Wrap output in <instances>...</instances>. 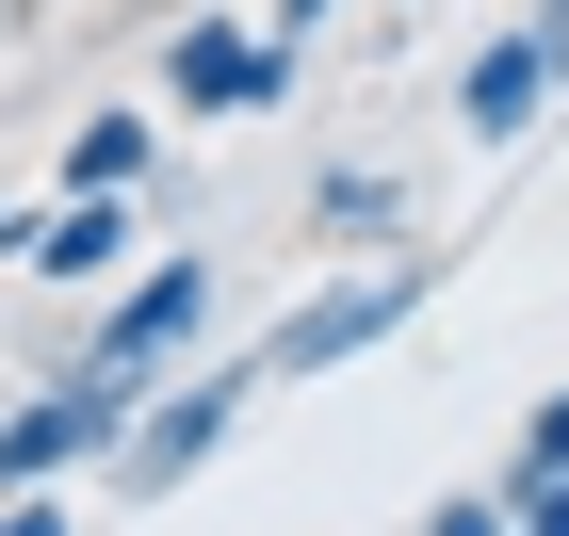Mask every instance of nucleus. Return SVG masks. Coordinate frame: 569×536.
Returning <instances> with one entry per match:
<instances>
[{
  "mask_svg": "<svg viewBox=\"0 0 569 536\" xmlns=\"http://www.w3.org/2000/svg\"><path fill=\"white\" fill-rule=\"evenodd\" d=\"M423 293H439V261H423V244H391V261L326 276V293H293V310L261 325V374H293V391H309V374H342V357H375V342H391L407 310H423Z\"/></svg>",
  "mask_w": 569,
  "mask_h": 536,
  "instance_id": "obj_1",
  "label": "nucleus"
},
{
  "mask_svg": "<svg viewBox=\"0 0 569 536\" xmlns=\"http://www.w3.org/2000/svg\"><path fill=\"white\" fill-rule=\"evenodd\" d=\"M147 146H163L147 114H82V131H66V195H131V179H147Z\"/></svg>",
  "mask_w": 569,
  "mask_h": 536,
  "instance_id": "obj_9",
  "label": "nucleus"
},
{
  "mask_svg": "<svg viewBox=\"0 0 569 536\" xmlns=\"http://www.w3.org/2000/svg\"><path fill=\"white\" fill-rule=\"evenodd\" d=\"M244 391H261V357H212V374H179V391H147L131 423H114V455H98V472H114L131 504H179V472H212V455H228Z\"/></svg>",
  "mask_w": 569,
  "mask_h": 536,
  "instance_id": "obj_2",
  "label": "nucleus"
},
{
  "mask_svg": "<svg viewBox=\"0 0 569 536\" xmlns=\"http://www.w3.org/2000/svg\"><path fill=\"white\" fill-rule=\"evenodd\" d=\"M163 98L179 114H277L293 98V33H244V17H179V49H163Z\"/></svg>",
  "mask_w": 569,
  "mask_h": 536,
  "instance_id": "obj_5",
  "label": "nucleus"
},
{
  "mask_svg": "<svg viewBox=\"0 0 569 536\" xmlns=\"http://www.w3.org/2000/svg\"><path fill=\"white\" fill-rule=\"evenodd\" d=\"M537 33H553V49H569V0H537Z\"/></svg>",
  "mask_w": 569,
  "mask_h": 536,
  "instance_id": "obj_14",
  "label": "nucleus"
},
{
  "mask_svg": "<svg viewBox=\"0 0 569 536\" xmlns=\"http://www.w3.org/2000/svg\"><path fill=\"white\" fill-rule=\"evenodd\" d=\"M326 17H342V0H277V33H293V49H309V33H326Z\"/></svg>",
  "mask_w": 569,
  "mask_h": 536,
  "instance_id": "obj_13",
  "label": "nucleus"
},
{
  "mask_svg": "<svg viewBox=\"0 0 569 536\" xmlns=\"http://www.w3.org/2000/svg\"><path fill=\"white\" fill-rule=\"evenodd\" d=\"M0 261H17V212H0Z\"/></svg>",
  "mask_w": 569,
  "mask_h": 536,
  "instance_id": "obj_15",
  "label": "nucleus"
},
{
  "mask_svg": "<svg viewBox=\"0 0 569 536\" xmlns=\"http://www.w3.org/2000/svg\"><path fill=\"white\" fill-rule=\"evenodd\" d=\"M423 536H521V520H505V488H439V504H423Z\"/></svg>",
  "mask_w": 569,
  "mask_h": 536,
  "instance_id": "obj_11",
  "label": "nucleus"
},
{
  "mask_svg": "<svg viewBox=\"0 0 569 536\" xmlns=\"http://www.w3.org/2000/svg\"><path fill=\"white\" fill-rule=\"evenodd\" d=\"M131 406H147V391H114L98 357H66V374H49L33 406H0V488H49V472H98Z\"/></svg>",
  "mask_w": 569,
  "mask_h": 536,
  "instance_id": "obj_4",
  "label": "nucleus"
},
{
  "mask_svg": "<svg viewBox=\"0 0 569 536\" xmlns=\"http://www.w3.org/2000/svg\"><path fill=\"white\" fill-rule=\"evenodd\" d=\"M196 325H212V261L179 244V261H131V276H114V310H98V342H82V357L114 374V391H163Z\"/></svg>",
  "mask_w": 569,
  "mask_h": 536,
  "instance_id": "obj_3",
  "label": "nucleus"
},
{
  "mask_svg": "<svg viewBox=\"0 0 569 536\" xmlns=\"http://www.w3.org/2000/svg\"><path fill=\"white\" fill-rule=\"evenodd\" d=\"M0 536H82V520H66L49 488H0Z\"/></svg>",
  "mask_w": 569,
  "mask_h": 536,
  "instance_id": "obj_12",
  "label": "nucleus"
},
{
  "mask_svg": "<svg viewBox=\"0 0 569 536\" xmlns=\"http://www.w3.org/2000/svg\"><path fill=\"white\" fill-rule=\"evenodd\" d=\"M553 98H569V49L521 17V33H488L472 65H456V131H472V146H521L537 114H553Z\"/></svg>",
  "mask_w": 569,
  "mask_h": 536,
  "instance_id": "obj_6",
  "label": "nucleus"
},
{
  "mask_svg": "<svg viewBox=\"0 0 569 536\" xmlns=\"http://www.w3.org/2000/svg\"><path fill=\"white\" fill-rule=\"evenodd\" d=\"M391 212H407V179H391V163H326V179H309V244H375Z\"/></svg>",
  "mask_w": 569,
  "mask_h": 536,
  "instance_id": "obj_8",
  "label": "nucleus"
},
{
  "mask_svg": "<svg viewBox=\"0 0 569 536\" xmlns=\"http://www.w3.org/2000/svg\"><path fill=\"white\" fill-rule=\"evenodd\" d=\"M131 227H147L131 195H49V212H17V261L82 293V276H114V261H131Z\"/></svg>",
  "mask_w": 569,
  "mask_h": 536,
  "instance_id": "obj_7",
  "label": "nucleus"
},
{
  "mask_svg": "<svg viewBox=\"0 0 569 536\" xmlns=\"http://www.w3.org/2000/svg\"><path fill=\"white\" fill-rule=\"evenodd\" d=\"M505 520H521V536H569V472H537V455H521V472H505Z\"/></svg>",
  "mask_w": 569,
  "mask_h": 536,
  "instance_id": "obj_10",
  "label": "nucleus"
}]
</instances>
